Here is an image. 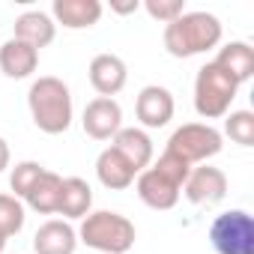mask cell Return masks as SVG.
I'll return each instance as SVG.
<instances>
[{
	"instance_id": "6da1fadb",
	"label": "cell",
	"mask_w": 254,
	"mask_h": 254,
	"mask_svg": "<svg viewBox=\"0 0 254 254\" xmlns=\"http://www.w3.org/2000/svg\"><path fill=\"white\" fill-rule=\"evenodd\" d=\"M27 108L36 129L45 135H63L72 126V93L54 75H42L30 84Z\"/></svg>"
},
{
	"instance_id": "52a82bcc",
	"label": "cell",
	"mask_w": 254,
	"mask_h": 254,
	"mask_svg": "<svg viewBox=\"0 0 254 254\" xmlns=\"http://www.w3.org/2000/svg\"><path fill=\"white\" fill-rule=\"evenodd\" d=\"M215 254H254V218L245 209H227L209 224Z\"/></svg>"
},
{
	"instance_id": "9a60e30c",
	"label": "cell",
	"mask_w": 254,
	"mask_h": 254,
	"mask_svg": "<svg viewBox=\"0 0 254 254\" xmlns=\"http://www.w3.org/2000/svg\"><path fill=\"white\" fill-rule=\"evenodd\" d=\"M39 66V51L21 39H6L3 45H0V72H3L6 78H30Z\"/></svg>"
},
{
	"instance_id": "484cf974",
	"label": "cell",
	"mask_w": 254,
	"mask_h": 254,
	"mask_svg": "<svg viewBox=\"0 0 254 254\" xmlns=\"http://www.w3.org/2000/svg\"><path fill=\"white\" fill-rule=\"evenodd\" d=\"M9 159H12V156H9V144H6L3 138H0V174H3V171L9 168Z\"/></svg>"
},
{
	"instance_id": "7402d4cb",
	"label": "cell",
	"mask_w": 254,
	"mask_h": 254,
	"mask_svg": "<svg viewBox=\"0 0 254 254\" xmlns=\"http://www.w3.org/2000/svg\"><path fill=\"white\" fill-rule=\"evenodd\" d=\"M24 227V203L12 194H0V236H15Z\"/></svg>"
},
{
	"instance_id": "3957f363",
	"label": "cell",
	"mask_w": 254,
	"mask_h": 254,
	"mask_svg": "<svg viewBox=\"0 0 254 254\" xmlns=\"http://www.w3.org/2000/svg\"><path fill=\"white\" fill-rule=\"evenodd\" d=\"M221 42V21L212 12H183L165 24V48L171 57H197Z\"/></svg>"
},
{
	"instance_id": "7c38bea8",
	"label": "cell",
	"mask_w": 254,
	"mask_h": 254,
	"mask_svg": "<svg viewBox=\"0 0 254 254\" xmlns=\"http://www.w3.org/2000/svg\"><path fill=\"white\" fill-rule=\"evenodd\" d=\"M75 248H78V230L63 218H51V221L39 224V230L33 236L36 254H75Z\"/></svg>"
},
{
	"instance_id": "277c9868",
	"label": "cell",
	"mask_w": 254,
	"mask_h": 254,
	"mask_svg": "<svg viewBox=\"0 0 254 254\" xmlns=\"http://www.w3.org/2000/svg\"><path fill=\"white\" fill-rule=\"evenodd\" d=\"M78 242L102 254H126L135 245V224L111 209H96L81 218Z\"/></svg>"
},
{
	"instance_id": "4316f807",
	"label": "cell",
	"mask_w": 254,
	"mask_h": 254,
	"mask_svg": "<svg viewBox=\"0 0 254 254\" xmlns=\"http://www.w3.org/2000/svg\"><path fill=\"white\" fill-rule=\"evenodd\" d=\"M3 248H6V236H0V254H3Z\"/></svg>"
},
{
	"instance_id": "e0dca14e",
	"label": "cell",
	"mask_w": 254,
	"mask_h": 254,
	"mask_svg": "<svg viewBox=\"0 0 254 254\" xmlns=\"http://www.w3.org/2000/svg\"><path fill=\"white\" fill-rule=\"evenodd\" d=\"M54 36H57V24H54V18H51L48 12H42V9L21 12V15L15 18V39L33 45L36 51L45 48V45H51Z\"/></svg>"
},
{
	"instance_id": "cb8c5ba5",
	"label": "cell",
	"mask_w": 254,
	"mask_h": 254,
	"mask_svg": "<svg viewBox=\"0 0 254 254\" xmlns=\"http://www.w3.org/2000/svg\"><path fill=\"white\" fill-rule=\"evenodd\" d=\"M144 9H147L150 18H156L162 24H171L186 12V0H147Z\"/></svg>"
},
{
	"instance_id": "d4e9b609",
	"label": "cell",
	"mask_w": 254,
	"mask_h": 254,
	"mask_svg": "<svg viewBox=\"0 0 254 254\" xmlns=\"http://www.w3.org/2000/svg\"><path fill=\"white\" fill-rule=\"evenodd\" d=\"M111 9H114L117 15H132V12L141 9V3H138V0H129V3H111Z\"/></svg>"
},
{
	"instance_id": "4fadbf2b",
	"label": "cell",
	"mask_w": 254,
	"mask_h": 254,
	"mask_svg": "<svg viewBox=\"0 0 254 254\" xmlns=\"http://www.w3.org/2000/svg\"><path fill=\"white\" fill-rule=\"evenodd\" d=\"M51 18L54 24H63L66 30H84V27L99 24L102 3L99 0H54Z\"/></svg>"
},
{
	"instance_id": "5b68a950",
	"label": "cell",
	"mask_w": 254,
	"mask_h": 254,
	"mask_svg": "<svg viewBox=\"0 0 254 254\" xmlns=\"http://www.w3.org/2000/svg\"><path fill=\"white\" fill-rule=\"evenodd\" d=\"M236 90L239 84L230 75H224L215 63H206L197 69V78H194V111L203 120L227 117L236 99Z\"/></svg>"
},
{
	"instance_id": "8fae6325",
	"label": "cell",
	"mask_w": 254,
	"mask_h": 254,
	"mask_svg": "<svg viewBox=\"0 0 254 254\" xmlns=\"http://www.w3.org/2000/svg\"><path fill=\"white\" fill-rule=\"evenodd\" d=\"M126 81H129V69H126V60L117 54H96L90 60V84L99 96L114 99Z\"/></svg>"
},
{
	"instance_id": "5bb4252c",
	"label": "cell",
	"mask_w": 254,
	"mask_h": 254,
	"mask_svg": "<svg viewBox=\"0 0 254 254\" xmlns=\"http://www.w3.org/2000/svg\"><path fill=\"white\" fill-rule=\"evenodd\" d=\"M111 147L129 162L138 174L153 165V141H150V135L144 129H120L111 138Z\"/></svg>"
},
{
	"instance_id": "7a4b0ae2",
	"label": "cell",
	"mask_w": 254,
	"mask_h": 254,
	"mask_svg": "<svg viewBox=\"0 0 254 254\" xmlns=\"http://www.w3.org/2000/svg\"><path fill=\"white\" fill-rule=\"evenodd\" d=\"M189 171H191V165H186L183 159H177L174 153L165 150L156 165H150L147 171H141L135 177L138 197L150 209H174L183 194V183H186Z\"/></svg>"
},
{
	"instance_id": "d6986e66",
	"label": "cell",
	"mask_w": 254,
	"mask_h": 254,
	"mask_svg": "<svg viewBox=\"0 0 254 254\" xmlns=\"http://www.w3.org/2000/svg\"><path fill=\"white\" fill-rule=\"evenodd\" d=\"M212 63L236 84H245L254 75V48L248 42H227L224 48H218V57Z\"/></svg>"
},
{
	"instance_id": "44dd1931",
	"label": "cell",
	"mask_w": 254,
	"mask_h": 254,
	"mask_svg": "<svg viewBox=\"0 0 254 254\" xmlns=\"http://www.w3.org/2000/svg\"><path fill=\"white\" fill-rule=\"evenodd\" d=\"M224 135L239 147H254V114L251 111H230L224 120Z\"/></svg>"
},
{
	"instance_id": "9c48e42d",
	"label": "cell",
	"mask_w": 254,
	"mask_h": 254,
	"mask_svg": "<svg viewBox=\"0 0 254 254\" xmlns=\"http://www.w3.org/2000/svg\"><path fill=\"white\" fill-rule=\"evenodd\" d=\"M183 194L194 203V206H212L218 200H224L227 194V177L221 168H209V165H200V168H191L186 183H183Z\"/></svg>"
},
{
	"instance_id": "ffe728a7",
	"label": "cell",
	"mask_w": 254,
	"mask_h": 254,
	"mask_svg": "<svg viewBox=\"0 0 254 254\" xmlns=\"http://www.w3.org/2000/svg\"><path fill=\"white\" fill-rule=\"evenodd\" d=\"M60 186H63V177L54 174V171H42V177L36 180V186L30 189V194L24 197L27 206L39 215H54L57 212V203H60Z\"/></svg>"
},
{
	"instance_id": "603a6c76",
	"label": "cell",
	"mask_w": 254,
	"mask_h": 254,
	"mask_svg": "<svg viewBox=\"0 0 254 254\" xmlns=\"http://www.w3.org/2000/svg\"><path fill=\"white\" fill-rule=\"evenodd\" d=\"M42 165L39 162H18L15 168H12V174H9V186H12V197H18V200H24L27 194H30V189L36 186V180L42 177Z\"/></svg>"
},
{
	"instance_id": "ba28073f",
	"label": "cell",
	"mask_w": 254,
	"mask_h": 254,
	"mask_svg": "<svg viewBox=\"0 0 254 254\" xmlns=\"http://www.w3.org/2000/svg\"><path fill=\"white\" fill-rule=\"evenodd\" d=\"M81 126H84V132L93 141H111L123 129V108H120V102L117 99L96 96L93 102H87L84 117H81Z\"/></svg>"
},
{
	"instance_id": "8992f818",
	"label": "cell",
	"mask_w": 254,
	"mask_h": 254,
	"mask_svg": "<svg viewBox=\"0 0 254 254\" xmlns=\"http://www.w3.org/2000/svg\"><path fill=\"white\" fill-rule=\"evenodd\" d=\"M221 147H224V138L209 123H186L171 135L165 150L183 159L186 165H206V159L218 156Z\"/></svg>"
},
{
	"instance_id": "2e32d148",
	"label": "cell",
	"mask_w": 254,
	"mask_h": 254,
	"mask_svg": "<svg viewBox=\"0 0 254 254\" xmlns=\"http://www.w3.org/2000/svg\"><path fill=\"white\" fill-rule=\"evenodd\" d=\"M96 177H99V183H102L105 189L123 191V189H129V186L135 183L138 171L126 162L114 147H105V150L99 153V159H96Z\"/></svg>"
},
{
	"instance_id": "30bf717a",
	"label": "cell",
	"mask_w": 254,
	"mask_h": 254,
	"mask_svg": "<svg viewBox=\"0 0 254 254\" xmlns=\"http://www.w3.org/2000/svg\"><path fill=\"white\" fill-rule=\"evenodd\" d=\"M135 114L141 120V126L147 129H162L174 120V96L168 87H159V84H150L138 93V102H135Z\"/></svg>"
},
{
	"instance_id": "ac0fdd59",
	"label": "cell",
	"mask_w": 254,
	"mask_h": 254,
	"mask_svg": "<svg viewBox=\"0 0 254 254\" xmlns=\"http://www.w3.org/2000/svg\"><path fill=\"white\" fill-rule=\"evenodd\" d=\"M90 206H93L90 183L81 177H66L60 186V203H57V212L63 215V221H75V218L90 215Z\"/></svg>"
}]
</instances>
